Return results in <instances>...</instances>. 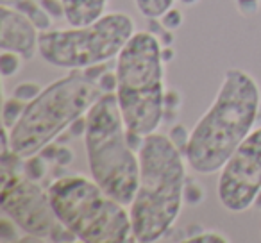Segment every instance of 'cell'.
Returning <instances> with one entry per match:
<instances>
[{"instance_id":"cell-10","label":"cell","mask_w":261,"mask_h":243,"mask_svg":"<svg viewBox=\"0 0 261 243\" xmlns=\"http://www.w3.org/2000/svg\"><path fill=\"white\" fill-rule=\"evenodd\" d=\"M0 48L22 56L23 59H33L40 50V33L36 23L18 9H11L2 4L0 20Z\"/></svg>"},{"instance_id":"cell-5","label":"cell","mask_w":261,"mask_h":243,"mask_svg":"<svg viewBox=\"0 0 261 243\" xmlns=\"http://www.w3.org/2000/svg\"><path fill=\"white\" fill-rule=\"evenodd\" d=\"M83 134L91 177L113 199L129 206L138 190L140 157L129 145L115 93L106 91L91 105Z\"/></svg>"},{"instance_id":"cell-3","label":"cell","mask_w":261,"mask_h":243,"mask_svg":"<svg viewBox=\"0 0 261 243\" xmlns=\"http://www.w3.org/2000/svg\"><path fill=\"white\" fill-rule=\"evenodd\" d=\"M100 83L88 70H72L63 79L40 90L22 111L20 118L8 129L9 149L18 159H29L52 143L65 129L104 95Z\"/></svg>"},{"instance_id":"cell-11","label":"cell","mask_w":261,"mask_h":243,"mask_svg":"<svg viewBox=\"0 0 261 243\" xmlns=\"http://www.w3.org/2000/svg\"><path fill=\"white\" fill-rule=\"evenodd\" d=\"M108 0H61V11L70 25H88L106 13Z\"/></svg>"},{"instance_id":"cell-13","label":"cell","mask_w":261,"mask_h":243,"mask_svg":"<svg viewBox=\"0 0 261 243\" xmlns=\"http://www.w3.org/2000/svg\"><path fill=\"white\" fill-rule=\"evenodd\" d=\"M188 241H229L225 236H220L217 232H202V234H197V236H190Z\"/></svg>"},{"instance_id":"cell-1","label":"cell","mask_w":261,"mask_h":243,"mask_svg":"<svg viewBox=\"0 0 261 243\" xmlns=\"http://www.w3.org/2000/svg\"><path fill=\"white\" fill-rule=\"evenodd\" d=\"M261 107V88L245 70L229 68L207 111L199 118L185 145L193 172H220L240 143L254 131Z\"/></svg>"},{"instance_id":"cell-6","label":"cell","mask_w":261,"mask_h":243,"mask_svg":"<svg viewBox=\"0 0 261 243\" xmlns=\"http://www.w3.org/2000/svg\"><path fill=\"white\" fill-rule=\"evenodd\" d=\"M50 204L65 229L83 243L135 241L125 204L113 199L93 177H59L48 186Z\"/></svg>"},{"instance_id":"cell-12","label":"cell","mask_w":261,"mask_h":243,"mask_svg":"<svg viewBox=\"0 0 261 243\" xmlns=\"http://www.w3.org/2000/svg\"><path fill=\"white\" fill-rule=\"evenodd\" d=\"M136 8L147 18H161L175 4V0H135Z\"/></svg>"},{"instance_id":"cell-2","label":"cell","mask_w":261,"mask_h":243,"mask_svg":"<svg viewBox=\"0 0 261 243\" xmlns=\"http://www.w3.org/2000/svg\"><path fill=\"white\" fill-rule=\"evenodd\" d=\"M140 181L129 204L133 236L138 243L161 239L175 224L185 202V157L168 136L152 132L138 149Z\"/></svg>"},{"instance_id":"cell-7","label":"cell","mask_w":261,"mask_h":243,"mask_svg":"<svg viewBox=\"0 0 261 243\" xmlns=\"http://www.w3.org/2000/svg\"><path fill=\"white\" fill-rule=\"evenodd\" d=\"M135 33V22L129 15L104 13L88 25L41 31L38 54L56 68H95L116 58Z\"/></svg>"},{"instance_id":"cell-14","label":"cell","mask_w":261,"mask_h":243,"mask_svg":"<svg viewBox=\"0 0 261 243\" xmlns=\"http://www.w3.org/2000/svg\"><path fill=\"white\" fill-rule=\"evenodd\" d=\"M261 0H236V4L240 6V8H249V6H256V4H259Z\"/></svg>"},{"instance_id":"cell-9","label":"cell","mask_w":261,"mask_h":243,"mask_svg":"<svg viewBox=\"0 0 261 243\" xmlns=\"http://www.w3.org/2000/svg\"><path fill=\"white\" fill-rule=\"evenodd\" d=\"M218 200L231 213H243L261 193V127L254 129L218 172Z\"/></svg>"},{"instance_id":"cell-8","label":"cell","mask_w":261,"mask_h":243,"mask_svg":"<svg viewBox=\"0 0 261 243\" xmlns=\"http://www.w3.org/2000/svg\"><path fill=\"white\" fill-rule=\"evenodd\" d=\"M2 211L23 232L40 239H75L59 222L50 204L48 190L15 172L2 174Z\"/></svg>"},{"instance_id":"cell-4","label":"cell","mask_w":261,"mask_h":243,"mask_svg":"<svg viewBox=\"0 0 261 243\" xmlns=\"http://www.w3.org/2000/svg\"><path fill=\"white\" fill-rule=\"evenodd\" d=\"M115 95L130 136L158 131L165 115V68L156 36L136 31L116 56Z\"/></svg>"}]
</instances>
